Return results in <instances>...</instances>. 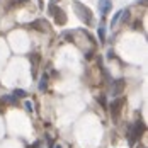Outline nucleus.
I'll return each mask as SVG.
<instances>
[{"label":"nucleus","instance_id":"1","mask_svg":"<svg viewBox=\"0 0 148 148\" xmlns=\"http://www.w3.org/2000/svg\"><path fill=\"white\" fill-rule=\"evenodd\" d=\"M73 9H75V14L80 17V21L87 26H92L94 24V15H92V10H89L84 3L80 2H73Z\"/></svg>","mask_w":148,"mask_h":148},{"label":"nucleus","instance_id":"2","mask_svg":"<svg viewBox=\"0 0 148 148\" xmlns=\"http://www.w3.org/2000/svg\"><path fill=\"white\" fill-rule=\"evenodd\" d=\"M145 131H147V124H145L143 121H136L133 124V128H131V133H130V145L133 147L134 143L143 136Z\"/></svg>","mask_w":148,"mask_h":148},{"label":"nucleus","instance_id":"3","mask_svg":"<svg viewBox=\"0 0 148 148\" xmlns=\"http://www.w3.org/2000/svg\"><path fill=\"white\" fill-rule=\"evenodd\" d=\"M123 99H116V101H112L111 102V106H109V109H111V116H112V119L114 121H118L119 114H121V109H123Z\"/></svg>","mask_w":148,"mask_h":148},{"label":"nucleus","instance_id":"4","mask_svg":"<svg viewBox=\"0 0 148 148\" xmlns=\"http://www.w3.org/2000/svg\"><path fill=\"white\" fill-rule=\"evenodd\" d=\"M111 7H112V0H99V10H101V14L104 17L109 14Z\"/></svg>","mask_w":148,"mask_h":148},{"label":"nucleus","instance_id":"5","mask_svg":"<svg viewBox=\"0 0 148 148\" xmlns=\"http://www.w3.org/2000/svg\"><path fill=\"white\" fill-rule=\"evenodd\" d=\"M53 19H55V22H56L58 26H63V24L66 22V14H65L61 9H56V12L53 14Z\"/></svg>","mask_w":148,"mask_h":148},{"label":"nucleus","instance_id":"6","mask_svg":"<svg viewBox=\"0 0 148 148\" xmlns=\"http://www.w3.org/2000/svg\"><path fill=\"white\" fill-rule=\"evenodd\" d=\"M123 89H124V80H123V78H119V80H116V82L112 84L111 92H112V95H118V94L123 92Z\"/></svg>","mask_w":148,"mask_h":148},{"label":"nucleus","instance_id":"7","mask_svg":"<svg viewBox=\"0 0 148 148\" xmlns=\"http://www.w3.org/2000/svg\"><path fill=\"white\" fill-rule=\"evenodd\" d=\"M128 21H130V10L124 9V10L121 12V19H119V22H121V24H126Z\"/></svg>","mask_w":148,"mask_h":148},{"label":"nucleus","instance_id":"8","mask_svg":"<svg viewBox=\"0 0 148 148\" xmlns=\"http://www.w3.org/2000/svg\"><path fill=\"white\" fill-rule=\"evenodd\" d=\"M48 89V75H43L41 77V82H39V90H46Z\"/></svg>","mask_w":148,"mask_h":148},{"label":"nucleus","instance_id":"9","mask_svg":"<svg viewBox=\"0 0 148 148\" xmlns=\"http://www.w3.org/2000/svg\"><path fill=\"white\" fill-rule=\"evenodd\" d=\"M121 12H123V10H119V12H116V14H114L112 21H111V27H116V26H118L119 19H121Z\"/></svg>","mask_w":148,"mask_h":148},{"label":"nucleus","instance_id":"10","mask_svg":"<svg viewBox=\"0 0 148 148\" xmlns=\"http://www.w3.org/2000/svg\"><path fill=\"white\" fill-rule=\"evenodd\" d=\"M14 95H15V97H27V92H26V90H22V89H15L14 90Z\"/></svg>","mask_w":148,"mask_h":148},{"label":"nucleus","instance_id":"11","mask_svg":"<svg viewBox=\"0 0 148 148\" xmlns=\"http://www.w3.org/2000/svg\"><path fill=\"white\" fill-rule=\"evenodd\" d=\"M56 9H58V7H56L55 3H49V5H48V12H49V15L55 14V12H56Z\"/></svg>","mask_w":148,"mask_h":148},{"label":"nucleus","instance_id":"12","mask_svg":"<svg viewBox=\"0 0 148 148\" xmlns=\"http://www.w3.org/2000/svg\"><path fill=\"white\" fill-rule=\"evenodd\" d=\"M99 38H101V41H106V38H104V27H99Z\"/></svg>","mask_w":148,"mask_h":148},{"label":"nucleus","instance_id":"13","mask_svg":"<svg viewBox=\"0 0 148 148\" xmlns=\"http://www.w3.org/2000/svg\"><path fill=\"white\" fill-rule=\"evenodd\" d=\"M26 109H27V112H32V106H31V102H26Z\"/></svg>","mask_w":148,"mask_h":148},{"label":"nucleus","instance_id":"14","mask_svg":"<svg viewBox=\"0 0 148 148\" xmlns=\"http://www.w3.org/2000/svg\"><path fill=\"white\" fill-rule=\"evenodd\" d=\"M99 102L102 104V107H104V109H106V102H104V99H102V97H99Z\"/></svg>","mask_w":148,"mask_h":148},{"label":"nucleus","instance_id":"15","mask_svg":"<svg viewBox=\"0 0 148 148\" xmlns=\"http://www.w3.org/2000/svg\"><path fill=\"white\" fill-rule=\"evenodd\" d=\"M55 148H61V147H60V145H56V147H55Z\"/></svg>","mask_w":148,"mask_h":148},{"label":"nucleus","instance_id":"16","mask_svg":"<svg viewBox=\"0 0 148 148\" xmlns=\"http://www.w3.org/2000/svg\"><path fill=\"white\" fill-rule=\"evenodd\" d=\"M19 2H27V0H19Z\"/></svg>","mask_w":148,"mask_h":148}]
</instances>
